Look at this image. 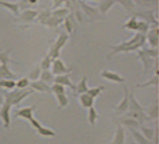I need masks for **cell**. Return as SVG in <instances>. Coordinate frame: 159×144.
Instances as JSON below:
<instances>
[{
  "label": "cell",
  "instance_id": "484cf974",
  "mask_svg": "<svg viewBox=\"0 0 159 144\" xmlns=\"http://www.w3.org/2000/svg\"><path fill=\"white\" fill-rule=\"evenodd\" d=\"M129 131H131V133H132L134 140H135V142H136L138 144H152V143L150 142V140H147L144 136L140 133V131H139V129H129Z\"/></svg>",
  "mask_w": 159,
  "mask_h": 144
},
{
  "label": "cell",
  "instance_id": "d6a6232c",
  "mask_svg": "<svg viewBox=\"0 0 159 144\" xmlns=\"http://www.w3.org/2000/svg\"><path fill=\"white\" fill-rule=\"evenodd\" d=\"M54 77L55 75L51 73V70H42L41 75H39V79L46 83H50V82H54Z\"/></svg>",
  "mask_w": 159,
  "mask_h": 144
},
{
  "label": "cell",
  "instance_id": "f35d334b",
  "mask_svg": "<svg viewBox=\"0 0 159 144\" xmlns=\"http://www.w3.org/2000/svg\"><path fill=\"white\" fill-rule=\"evenodd\" d=\"M30 79L25 77V78H20V79H18V81H15V88L16 89H27V88L30 86Z\"/></svg>",
  "mask_w": 159,
  "mask_h": 144
},
{
  "label": "cell",
  "instance_id": "3957f363",
  "mask_svg": "<svg viewBox=\"0 0 159 144\" xmlns=\"http://www.w3.org/2000/svg\"><path fill=\"white\" fill-rule=\"evenodd\" d=\"M132 16H135L138 20H143L151 27H158V18L151 10H140V11H134Z\"/></svg>",
  "mask_w": 159,
  "mask_h": 144
},
{
  "label": "cell",
  "instance_id": "ffe728a7",
  "mask_svg": "<svg viewBox=\"0 0 159 144\" xmlns=\"http://www.w3.org/2000/svg\"><path fill=\"white\" fill-rule=\"evenodd\" d=\"M73 90H75V93L77 94H82V93H86L88 92V77L86 75H84V77L81 78V81H80L78 85H73V88H71Z\"/></svg>",
  "mask_w": 159,
  "mask_h": 144
},
{
  "label": "cell",
  "instance_id": "e575fe53",
  "mask_svg": "<svg viewBox=\"0 0 159 144\" xmlns=\"http://www.w3.org/2000/svg\"><path fill=\"white\" fill-rule=\"evenodd\" d=\"M138 19L135 18V16H132V15H131V18L128 19V20H127L125 23H124V29L125 30H132V31H136V27H138Z\"/></svg>",
  "mask_w": 159,
  "mask_h": 144
},
{
  "label": "cell",
  "instance_id": "30bf717a",
  "mask_svg": "<svg viewBox=\"0 0 159 144\" xmlns=\"http://www.w3.org/2000/svg\"><path fill=\"white\" fill-rule=\"evenodd\" d=\"M37 16H38V11L30 8V10H25L20 15H18L16 20L18 22H33L34 19H37Z\"/></svg>",
  "mask_w": 159,
  "mask_h": 144
},
{
  "label": "cell",
  "instance_id": "277c9868",
  "mask_svg": "<svg viewBox=\"0 0 159 144\" xmlns=\"http://www.w3.org/2000/svg\"><path fill=\"white\" fill-rule=\"evenodd\" d=\"M138 58L140 59V62L143 63V74H147V73H150L151 69H152V66H154V63L158 61V59H154V58H151L148 54H146L144 51H143V49L140 50H138Z\"/></svg>",
  "mask_w": 159,
  "mask_h": 144
},
{
  "label": "cell",
  "instance_id": "b9f144b4",
  "mask_svg": "<svg viewBox=\"0 0 159 144\" xmlns=\"http://www.w3.org/2000/svg\"><path fill=\"white\" fill-rule=\"evenodd\" d=\"M51 62H53V59H51L47 54H45V57H43V59H42V62H41V65L39 66H41L42 70H50Z\"/></svg>",
  "mask_w": 159,
  "mask_h": 144
},
{
  "label": "cell",
  "instance_id": "d590c367",
  "mask_svg": "<svg viewBox=\"0 0 159 144\" xmlns=\"http://www.w3.org/2000/svg\"><path fill=\"white\" fill-rule=\"evenodd\" d=\"M88 121L90 125H94L97 121V117H98V113H97V110H96V108L94 106H90L89 109H88Z\"/></svg>",
  "mask_w": 159,
  "mask_h": 144
},
{
  "label": "cell",
  "instance_id": "603a6c76",
  "mask_svg": "<svg viewBox=\"0 0 159 144\" xmlns=\"http://www.w3.org/2000/svg\"><path fill=\"white\" fill-rule=\"evenodd\" d=\"M15 78H16V75L10 70L8 65H0V79H15Z\"/></svg>",
  "mask_w": 159,
  "mask_h": 144
},
{
  "label": "cell",
  "instance_id": "7bdbcfd3",
  "mask_svg": "<svg viewBox=\"0 0 159 144\" xmlns=\"http://www.w3.org/2000/svg\"><path fill=\"white\" fill-rule=\"evenodd\" d=\"M55 97H57L59 108H65L69 105V98L66 97V94H55Z\"/></svg>",
  "mask_w": 159,
  "mask_h": 144
},
{
  "label": "cell",
  "instance_id": "d6986e66",
  "mask_svg": "<svg viewBox=\"0 0 159 144\" xmlns=\"http://www.w3.org/2000/svg\"><path fill=\"white\" fill-rule=\"evenodd\" d=\"M128 112H144V108L140 105V102L135 98L132 93H129V104H128Z\"/></svg>",
  "mask_w": 159,
  "mask_h": 144
},
{
  "label": "cell",
  "instance_id": "2e32d148",
  "mask_svg": "<svg viewBox=\"0 0 159 144\" xmlns=\"http://www.w3.org/2000/svg\"><path fill=\"white\" fill-rule=\"evenodd\" d=\"M135 6L143 7L142 10H151V8H157L158 6V0H132Z\"/></svg>",
  "mask_w": 159,
  "mask_h": 144
},
{
  "label": "cell",
  "instance_id": "4dcf8cb0",
  "mask_svg": "<svg viewBox=\"0 0 159 144\" xmlns=\"http://www.w3.org/2000/svg\"><path fill=\"white\" fill-rule=\"evenodd\" d=\"M139 129H140V133L144 136L147 140H150V142H152V137H154V133H155V129L150 127H146V125H140L139 127Z\"/></svg>",
  "mask_w": 159,
  "mask_h": 144
},
{
  "label": "cell",
  "instance_id": "9c48e42d",
  "mask_svg": "<svg viewBox=\"0 0 159 144\" xmlns=\"http://www.w3.org/2000/svg\"><path fill=\"white\" fill-rule=\"evenodd\" d=\"M101 77L108 79L111 82H116V83H124L125 82V78L123 77V75H120L119 73H115V71H111V70H102Z\"/></svg>",
  "mask_w": 159,
  "mask_h": 144
},
{
  "label": "cell",
  "instance_id": "cb8c5ba5",
  "mask_svg": "<svg viewBox=\"0 0 159 144\" xmlns=\"http://www.w3.org/2000/svg\"><path fill=\"white\" fill-rule=\"evenodd\" d=\"M67 41H69V34H66L65 31H62V33H59L58 35V38H57V41L54 42V47L55 49H58V50H61L63 46L67 43Z\"/></svg>",
  "mask_w": 159,
  "mask_h": 144
},
{
  "label": "cell",
  "instance_id": "7dc6e473",
  "mask_svg": "<svg viewBox=\"0 0 159 144\" xmlns=\"http://www.w3.org/2000/svg\"><path fill=\"white\" fill-rule=\"evenodd\" d=\"M143 51H144L146 54H148L151 58H154V59H158V55H159V51H158V49H144L143 47Z\"/></svg>",
  "mask_w": 159,
  "mask_h": 144
},
{
  "label": "cell",
  "instance_id": "5bb4252c",
  "mask_svg": "<svg viewBox=\"0 0 159 144\" xmlns=\"http://www.w3.org/2000/svg\"><path fill=\"white\" fill-rule=\"evenodd\" d=\"M144 113L147 116V119L148 120H157L158 116H159V106H158V100H155V101L151 104L148 106V109L144 110Z\"/></svg>",
  "mask_w": 159,
  "mask_h": 144
},
{
  "label": "cell",
  "instance_id": "f907efd6",
  "mask_svg": "<svg viewBox=\"0 0 159 144\" xmlns=\"http://www.w3.org/2000/svg\"><path fill=\"white\" fill-rule=\"evenodd\" d=\"M128 144H138V143L135 142V140H129V142H128Z\"/></svg>",
  "mask_w": 159,
  "mask_h": 144
},
{
  "label": "cell",
  "instance_id": "8fae6325",
  "mask_svg": "<svg viewBox=\"0 0 159 144\" xmlns=\"http://www.w3.org/2000/svg\"><path fill=\"white\" fill-rule=\"evenodd\" d=\"M31 89L35 92H43V93H51V88L49 86V83L41 81V79H37V81H31L30 82Z\"/></svg>",
  "mask_w": 159,
  "mask_h": 144
},
{
  "label": "cell",
  "instance_id": "7a4b0ae2",
  "mask_svg": "<svg viewBox=\"0 0 159 144\" xmlns=\"http://www.w3.org/2000/svg\"><path fill=\"white\" fill-rule=\"evenodd\" d=\"M33 93V89H12L8 93H4V102L10 104L11 106L18 105L23 100H26Z\"/></svg>",
  "mask_w": 159,
  "mask_h": 144
},
{
  "label": "cell",
  "instance_id": "44dd1931",
  "mask_svg": "<svg viewBox=\"0 0 159 144\" xmlns=\"http://www.w3.org/2000/svg\"><path fill=\"white\" fill-rule=\"evenodd\" d=\"M80 104H81L82 108H85V109H89L90 106H93L94 98L90 97L88 93H82V94H80Z\"/></svg>",
  "mask_w": 159,
  "mask_h": 144
},
{
  "label": "cell",
  "instance_id": "f6af8a7d",
  "mask_svg": "<svg viewBox=\"0 0 159 144\" xmlns=\"http://www.w3.org/2000/svg\"><path fill=\"white\" fill-rule=\"evenodd\" d=\"M41 71H42L41 66H39V65H38V66H35V67H34V70L31 71L30 75H29V77H27V78H29L30 81H31V79H33V81H37V79H39V75H41Z\"/></svg>",
  "mask_w": 159,
  "mask_h": 144
},
{
  "label": "cell",
  "instance_id": "681fc988",
  "mask_svg": "<svg viewBox=\"0 0 159 144\" xmlns=\"http://www.w3.org/2000/svg\"><path fill=\"white\" fill-rule=\"evenodd\" d=\"M53 2H54V10L55 8H59V7H61L62 4H65V2H66V0H53Z\"/></svg>",
  "mask_w": 159,
  "mask_h": 144
},
{
  "label": "cell",
  "instance_id": "816d5d0a",
  "mask_svg": "<svg viewBox=\"0 0 159 144\" xmlns=\"http://www.w3.org/2000/svg\"><path fill=\"white\" fill-rule=\"evenodd\" d=\"M84 2H85V0H84Z\"/></svg>",
  "mask_w": 159,
  "mask_h": 144
},
{
  "label": "cell",
  "instance_id": "7c38bea8",
  "mask_svg": "<svg viewBox=\"0 0 159 144\" xmlns=\"http://www.w3.org/2000/svg\"><path fill=\"white\" fill-rule=\"evenodd\" d=\"M78 7L86 14V16H90V18H94V19L98 16L97 8H94V7H92V6H88L84 0H78Z\"/></svg>",
  "mask_w": 159,
  "mask_h": 144
},
{
  "label": "cell",
  "instance_id": "52a82bcc",
  "mask_svg": "<svg viewBox=\"0 0 159 144\" xmlns=\"http://www.w3.org/2000/svg\"><path fill=\"white\" fill-rule=\"evenodd\" d=\"M0 119H2L3 124L7 129H10L11 127V105L7 102L2 104V108H0Z\"/></svg>",
  "mask_w": 159,
  "mask_h": 144
},
{
  "label": "cell",
  "instance_id": "9a60e30c",
  "mask_svg": "<svg viewBox=\"0 0 159 144\" xmlns=\"http://www.w3.org/2000/svg\"><path fill=\"white\" fill-rule=\"evenodd\" d=\"M35 105L33 106H26V108H22V109H19L16 112V116L18 117H22L25 120H31L34 117V110H35Z\"/></svg>",
  "mask_w": 159,
  "mask_h": 144
},
{
  "label": "cell",
  "instance_id": "bcb514c9",
  "mask_svg": "<svg viewBox=\"0 0 159 144\" xmlns=\"http://www.w3.org/2000/svg\"><path fill=\"white\" fill-rule=\"evenodd\" d=\"M51 93L54 94H66V88L62 85H58V83H54L51 86Z\"/></svg>",
  "mask_w": 159,
  "mask_h": 144
},
{
  "label": "cell",
  "instance_id": "f1b7e54d",
  "mask_svg": "<svg viewBox=\"0 0 159 144\" xmlns=\"http://www.w3.org/2000/svg\"><path fill=\"white\" fill-rule=\"evenodd\" d=\"M120 124H121V125L124 124L125 127H128V129H139V127H140V124H139L136 120L129 119V117L121 119V120H120Z\"/></svg>",
  "mask_w": 159,
  "mask_h": 144
},
{
  "label": "cell",
  "instance_id": "ab89813d",
  "mask_svg": "<svg viewBox=\"0 0 159 144\" xmlns=\"http://www.w3.org/2000/svg\"><path fill=\"white\" fill-rule=\"evenodd\" d=\"M10 54H11V50L0 51V65H8L10 62H12L10 59Z\"/></svg>",
  "mask_w": 159,
  "mask_h": 144
},
{
  "label": "cell",
  "instance_id": "7402d4cb",
  "mask_svg": "<svg viewBox=\"0 0 159 144\" xmlns=\"http://www.w3.org/2000/svg\"><path fill=\"white\" fill-rule=\"evenodd\" d=\"M0 7H4L6 10H8L10 12H12L15 16L19 15V4L18 3H10V2H4V0H0Z\"/></svg>",
  "mask_w": 159,
  "mask_h": 144
},
{
  "label": "cell",
  "instance_id": "ac0fdd59",
  "mask_svg": "<svg viewBox=\"0 0 159 144\" xmlns=\"http://www.w3.org/2000/svg\"><path fill=\"white\" fill-rule=\"evenodd\" d=\"M54 83H58V85H62L65 88H73V83H71V79H70L69 74L55 75L54 77Z\"/></svg>",
  "mask_w": 159,
  "mask_h": 144
},
{
  "label": "cell",
  "instance_id": "1f68e13d",
  "mask_svg": "<svg viewBox=\"0 0 159 144\" xmlns=\"http://www.w3.org/2000/svg\"><path fill=\"white\" fill-rule=\"evenodd\" d=\"M50 16H51V11H50V10H43V11H41V12H38L37 20L41 23V25L45 26L46 22L50 19Z\"/></svg>",
  "mask_w": 159,
  "mask_h": 144
},
{
  "label": "cell",
  "instance_id": "8992f818",
  "mask_svg": "<svg viewBox=\"0 0 159 144\" xmlns=\"http://www.w3.org/2000/svg\"><path fill=\"white\" fill-rule=\"evenodd\" d=\"M123 90H124V96H123L121 101L117 104V106L115 108V113L116 115H124L128 112V104H129V90L128 88L124 85L123 88Z\"/></svg>",
  "mask_w": 159,
  "mask_h": 144
},
{
  "label": "cell",
  "instance_id": "f546056e",
  "mask_svg": "<svg viewBox=\"0 0 159 144\" xmlns=\"http://www.w3.org/2000/svg\"><path fill=\"white\" fill-rule=\"evenodd\" d=\"M15 89V79H0V92Z\"/></svg>",
  "mask_w": 159,
  "mask_h": 144
},
{
  "label": "cell",
  "instance_id": "ee69618b",
  "mask_svg": "<svg viewBox=\"0 0 159 144\" xmlns=\"http://www.w3.org/2000/svg\"><path fill=\"white\" fill-rule=\"evenodd\" d=\"M104 89H105L104 86H97V88H92V89H88V92H86V93H88L90 97L96 98V97H98V96L101 94V92L104 90Z\"/></svg>",
  "mask_w": 159,
  "mask_h": 144
},
{
  "label": "cell",
  "instance_id": "4fadbf2b",
  "mask_svg": "<svg viewBox=\"0 0 159 144\" xmlns=\"http://www.w3.org/2000/svg\"><path fill=\"white\" fill-rule=\"evenodd\" d=\"M125 143V132H124V128H123L121 124H117L116 127V132H115V136H113V140L111 144H124Z\"/></svg>",
  "mask_w": 159,
  "mask_h": 144
},
{
  "label": "cell",
  "instance_id": "4316f807",
  "mask_svg": "<svg viewBox=\"0 0 159 144\" xmlns=\"http://www.w3.org/2000/svg\"><path fill=\"white\" fill-rule=\"evenodd\" d=\"M69 8H66V7H59V8H55L51 11V16L54 18H58V19H65L67 15H69Z\"/></svg>",
  "mask_w": 159,
  "mask_h": 144
},
{
  "label": "cell",
  "instance_id": "836d02e7",
  "mask_svg": "<svg viewBox=\"0 0 159 144\" xmlns=\"http://www.w3.org/2000/svg\"><path fill=\"white\" fill-rule=\"evenodd\" d=\"M158 83H159V78H158V74H155L152 78L148 79L147 82H143V83H138L136 88H148V86H155L158 88Z\"/></svg>",
  "mask_w": 159,
  "mask_h": 144
},
{
  "label": "cell",
  "instance_id": "e0dca14e",
  "mask_svg": "<svg viewBox=\"0 0 159 144\" xmlns=\"http://www.w3.org/2000/svg\"><path fill=\"white\" fill-rule=\"evenodd\" d=\"M116 4V0H101V3H100V6H98V14H101V15H107L108 14V11L112 8V7Z\"/></svg>",
  "mask_w": 159,
  "mask_h": 144
},
{
  "label": "cell",
  "instance_id": "c3c4849f",
  "mask_svg": "<svg viewBox=\"0 0 159 144\" xmlns=\"http://www.w3.org/2000/svg\"><path fill=\"white\" fill-rule=\"evenodd\" d=\"M29 121L31 123V125H33V127L35 128V129H38V128H39V127H41V125H42V124H41V123H39V121H38V120H37V119H34V117H33V119H31V120H29Z\"/></svg>",
  "mask_w": 159,
  "mask_h": 144
},
{
  "label": "cell",
  "instance_id": "8d00e7d4",
  "mask_svg": "<svg viewBox=\"0 0 159 144\" xmlns=\"http://www.w3.org/2000/svg\"><path fill=\"white\" fill-rule=\"evenodd\" d=\"M37 132L41 136H43V137H54L55 136V132L54 131H51V129H49V128H46V127H43V125H41L37 129Z\"/></svg>",
  "mask_w": 159,
  "mask_h": 144
},
{
  "label": "cell",
  "instance_id": "ba28073f",
  "mask_svg": "<svg viewBox=\"0 0 159 144\" xmlns=\"http://www.w3.org/2000/svg\"><path fill=\"white\" fill-rule=\"evenodd\" d=\"M159 34H158V27H150V30L146 34V42L150 43L151 49H158L159 43Z\"/></svg>",
  "mask_w": 159,
  "mask_h": 144
},
{
  "label": "cell",
  "instance_id": "60d3db41",
  "mask_svg": "<svg viewBox=\"0 0 159 144\" xmlns=\"http://www.w3.org/2000/svg\"><path fill=\"white\" fill-rule=\"evenodd\" d=\"M150 27H151V26H150V25H147L146 22L139 20V22H138V27H136V33L146 35V34H147V31L150 30Z\"/></svg>",
  "mask_w": 159,
  "mask_h": 144
},
{
  "label": "cell",
  "instance_id": "6da1fadb",
  "mask_svg": "<svg viewBox=\"0 0 159 144\" xmlns=\"http://www.w3.org/2000/svg\"><path fill=\"white\" fill-rule=\"evenodd\" d=\"M144 43H146V35L143 34H139L136 33L134 35L129 41H125V42H121L120 45H115V46H111L109 49L111 51L107 54V58L111 59L113 58L116 54L119 53H129V51H138L144 47Z\"/></svg>",
  "mask_w": 159,
  "mask_h": 144
},
{
  "label": "cell",
  "instance_id": "74e56055",
  "mask_svg": "<svg viewBox=\"0 0 159 144\" xmlns=\"http://www.w3.org/2000/svg\"><path fill=\"white\" fill-rule=\"evenodd\" d=\"M63 22V19H58V18H54V16H50V19L46 22V27H49V29H57V27L61 25Z\"/></svg>",
  "mask_w": 159,
  "mask_h": 144
},
{
  "label": "cell",
  "instance_id": "5b68a950",
  "mask_svg": "<svg viewBox=\"0 0 159 144\" xmlns=\"http://www.w3.org/2000/svg\"><path fill=\"white\" fill-rule=\"evenodd\" d=\"M51 73L54 75H62V74H70L71 71V67H67L65 63H63L62 59H54L51 62Z\"/></svg>",
  "mask_w": 159,
  "mask_h": 144
},
{
  "label": "cell",
  "instance_id": "83f0119b",
  "mask_svg": "<svg viewBox=\"0 0 159 144\" xmlns=\"http://www.w3.org/2000/svg\"><path fill=\"white\" fill-rule=\"evenodd\" d=\"M116 3H119V4H120L123 8L127 11V12H128V15L132 14L134 11H135V7H136V6L134 4L132 0H116Z\"/></svg>",
  "mask_w": 159,
  "mask_h": 144
},
{
  "label": "cell",
  "instance_id": "d4e9b609",
  "mask_svg": "<svg viewBox=\"0 0 159 144\" xmlns=\"http://www.w3.org/2000/svg\"><path fill=\"white\" fill-rule=\"evenodd\" d=\"M63 27H65V33L66 34H70V33H73V30H74V25H75V20H74V16L73 15H67V16L63 19Z\"/></svg>",
  "mask_w": 159,
  "mask_h": 144
}]
</instances>
